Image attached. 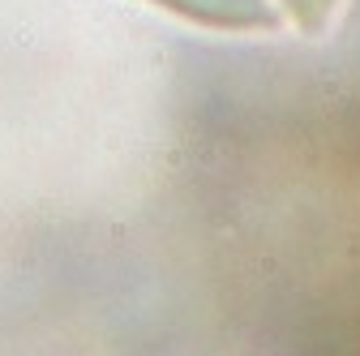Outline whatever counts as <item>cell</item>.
Here are the masks:
<instances>
[{"instance_id": "2", "label": "cell", "mask_w": 360, "mask_h": 356, "mask_svg": "<svg viewBox=\"0 0 360 356\" xmlns=\"http://www.w3.org/2000/svg\"><path fill=\"white\" fill-rule=\"evenodd\" d=\"M279 4L292 13V22H296V26H305L309 34H318L322 26L330 22V13H335L339 0H279Z\"/></svg>"}, {"instance_id": "1", "label": "cell", "mask_w": 360, "mask_h": 356, "mask_svg": "<svg viewBox=\"0 0 360 356\" xmlns=\"http://www.w3.org/2000/svg\"><path fill=\"white\" fill-rule=\"evenodd\" d=\"M155 4L210 30H270L275 26V9L266 0H155Z\"/></svg>"}]
</instances>
